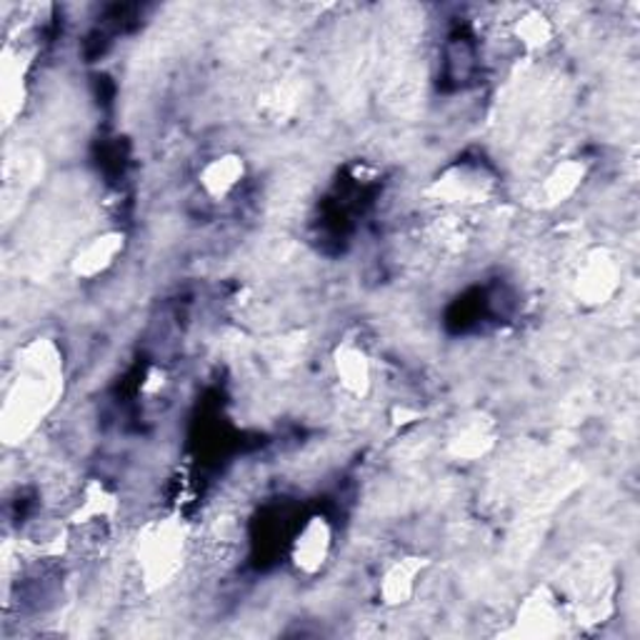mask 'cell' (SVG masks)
Listing matches in <instances>:
<instances>
[{
	"mask_svg": "<svg viewBox=\"0 0 640 640\" xmlns=\"http://www.w3.org/2000/svg\"><path fill=\"white\" fill-rule=\"evenodd\" d=\"M580 180H583V165L576 161L559 165L543 183V193L548 198V203H563L565 198L576 193Z\"/></svg>",
	"mask_w": 640,
	"mask_h": 640,
	"instance_id": "cell-8",
	"label": "cell"
},
{
	"mask_svg": "<svg viewBox=\"0 0 640 640\" xmlns=\"http://www.w3.org/2000/svg\"><path fill=\"white\" fill-rule=\"evenodd\" d=\"M618 290V265L605 253H593L578 271L576 296L588 305H601Z\"/></svg>",
	"mask_w": 640,
	"mask_h": 640,
	"instance_id": "cell-2",
	"label": "cell"
},
{
	"mask_svg": "<svg viewBox=\"0 0 640 640\" xmlns=\"http://www.w3.org/2000/svg\"><path fill=\"white\" fill-rule=\"evenodd\" d=\"M243 173H246L243 161H240L238 155H221L203 165L198 180H201V188L205 190V196L218 201V198H226L238 188V183L243 180Z\"/></svg>",
	"mask_w": 640,
	"mask_h": 640,
	"instance_id": "cell-5",
	"label": "cell"
},
{
	"mask_svg": "<svg viewBox=\"0 0 640 640\" xmlns=\"http://www.w3.org/2000/svg\"><path fill=\"white\" fill-rule=\"evenodd\" d=\"M421 570V559H403L390 565L384 573V580H380V593H384L386 603H405V598L415 590V580H418Z\"/></svg>",
	"mask_w": 640,
	"mask_h": 640,
	"instance_id": "cell-6",
	"label": "cell"
},
{
	"mask_svg": "<svg viewBox=\"0 0 640 640\" xmlns=\"http://www.w3.org/2000/svg\"><path fill=\"white\" fill-rule=\"evenodd\" d=\"M515 36H518L528 48H543L545 43H551L553 26L551 21L543 18L540 13H528L523 15L518 26H515Z\"/></svg>",
	"mask_w": 640,
	"mask_h": 640,
	"instance_id": "cell-9",
	"label": "cell"
},
{
	"mask_svg": "<svg viewBox=\"0 0 640 640\" xmlns=\"http://www.w3.org/2000/svg\"><path fill=\"white\" fill-rule=\"evenodd\" d=\"M336 373L340 384L351 390V393H365V388L371 386L368 359H365V353L355 346L340 348L336 355Z\"/></svg>",
	"mask_w": 640,
	"mask_h": 640,
	"instance_id": "cell-7",
	"label": "cell"
},
{
	"mask_svg": "<svg viewBox=\"0 0 640 640\" xmlns=\"http://www.w3.org/2000/svg\"><path fill=\"white\" fill-rule=\"evenodd\" d=\"M123 251V236L121 233H101V236L90 238L86 246L80 248L78 255L73 258V273L80 278H96L103 271L111 268L115 258Z\"/></svg>",
	"mask_w": 640,
	"mask_h": 640,
	"instance_id": "cell-4",
	"label": "cell"
},
{
	"mask_svg": "<svg viewBox=\"0 0 640 640\" xmlns=\"http://www.w3.org/2000/svg\"><path fill=\"white\" fill-rule=\"evenodd\" d=\"M330 545H334V530H330L328 520L315 515L298 530L293 540V563L298 570L315 573L323 563L328 561Z\"/></svg>",
	"mask_w": 640,
	"mask_h": 640,
	"instance_id": "cell-3",
	"label": "cell"
},
{
	"mask_svg": "<svg viewBox=\"0 0 640 640\" xmlns=\"http://www.w3.org/2000/svg\"><path fill=\"white\" fill-rule=\"evenodd\" d=\"M183 555V534L176 523L165 520L148 530L140 543V561L148 576L168 578L178 568Z\"/></svg>",
	"mask_w": 640,
	"mask_h": 640,
	"instance_id": "cell-1",
	"label": "cell"
}]
</instances>
